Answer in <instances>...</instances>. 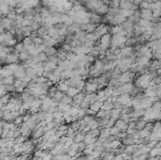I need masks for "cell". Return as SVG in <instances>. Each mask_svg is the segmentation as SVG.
Instances as JSON below:
<instances>
[{
	"label": "cell",
	"instance_id": "cell-1",
	"mask_svg": "<svg viewBox=\"0 0 161 160\" xmlns=\"http://www.w3.org/2000/svg\"><path fill=\"white\" fill-rule=\"evenodd\" d=\"M110 43H111V36L109 33L101 36L99 39V47L102 50H107L110 47Z\"/></svg>",
	"mask_w": 161,
	"mask_h": 160
},
{
	"label": "cell",
	"instance_id": "cell-2",
	"mask_svg": "<svg viewBox=\"0 0 161 160\" xmlns=\"http://www.w3.org/2000/svg\"><path fill=\"white\" fill-rule=\"evenodd\" d=\"M12 75L15 79H22L25 76V70L21 65L17 67V69L12 73Z\"/></svg>",
	"mask_w": 161,
	"mask_h": 160
},
{
	"label": "cell",
	"instance_id": "cell-3",
	"mask_svg": "<svg viewBox=\"0 0 161 160\" xmlns=\"http://www.w3.org/2000/svg\"><path fill=\"white\" fill-rule=\"evenodd\" d=\"M83 91L86 92V93H92V92H96L98 91V86H97V84H94V83H87L85 84V87H84V89Z\"/></svg>",
	"mask_w": 161,
	"mask_h": 160
},
{
	"label": "cell",
	"instance_id": "cell-4",
	"mask_svg": "<svg viewBox=\"0 0 161 160\" xmlns=\"http://www.w3.org/2000/svg\"><path fill=\"white\" fill-rule=\"evenodd\" d=\"M140 19L148 20V21H153V14H152V10L146 9V10H140Z\"/></svg>",
	"mask_w": 161,
	"mask_h": 160
},
{
	"label": "cell",
	"instance_id": "cell-5",
	"mask_svg": "<svg viewBox=\"0 0 161 160\" xmlns=\"http://www.w3.org/2000/svg\"><path fill=\"white\" fill-rule=\"evenodd\" d=\"M42 41H43V44L46 47H54L55 45H57L56 40L52 39L51 37H49L48 35H45L42 37Z\"/></svg>",
	"mask_w": 161,
	"mask_h": 160
},
{
	"label": "cell",
	"instance_id": "cell-6",
	"mask_svg": "<svg viewBox=\"0 0 161 160\" xmlns=\"http://www.w3.org/2000/svg\"><path fill=\"white\" fill-rule=\"evenodd\" d=\"M114 125L117 126L118 128H120V130H121V131H126V129L128 128V124H127V123H125L124 121L121 120V119H118V120H116Z\"/></svg>",
	"mask_w": 161,
	"mask_h": 160
},
{
	"label": "cell",
	"instance_id": "cell-7",
	"mask_svg": "<svg viewBox=\"0 0 161 160\" xmlns=\"http://www.w3.org/2000/svg\"><path fill=\"white\" fill-rule=\"evenodd\" d=\"M103 104L104 103H102V102H100V101H96V102H94V103L91 104L89 106V108L92 109V111H94L95 113H97V112L101 109V106H103Z\"/></svg>",
	"mask_w": 161,
	"mask_h": 160
},
{
	"label": "cell",
	"instance_id": "cell-8",
	"mask_svg": "<svg viewBox=\"0 0 161 160\" xmlns=\"http://www.w3.org/2000/svg\"><path fill=\"white\" fill-rule=\"evenodd\" d=\"M85 136H86V133L84 132H81V131H76L75 132V136L74 138V142H81L85 139Z\"/></svg>",
	"mask_w": 161,
	"mask_h": 160
},
{
	"label": "cell",
	"instance_id": "cell-9",
	"mask_svg": "<svg viewBox=\"0 0 161 160\" xmlns=\"http://www.w3.org/2000/svg\"><path fill=\"white\" fill-rule=\"evenodd\" d=\"M109 136H110V128L103 127L100 129V134L98 137L99 138H107Z\"/></svg>",
	"mask_w": 161,
	"mask_h": 160
},
{
	"label": "cell",
	"instance_id": "cell-10",
	"mask_svg": "<svg viewBox=\"0 0 161 160\" xmlns=\"http://www.w3.org/2000/svg\"><path fill=\"white\" fill-rule=\"evenodd\" d=\"M79 92L80 91H78L76 88H74V87H69L68 89L66 91V92H65V94L67 96H69V97H71V98H73L74 96H75L77 93H79Z\"/></svg>",
	"mask_w": 161,
	"mask_h": 160
},
{
	"label": "cell",
	"instance_id": "cell-11",
	"mask_svg": "<svg viewBox=\"0 0 161 160\" xmlns=\"http://www.w3.org/2000/svg\"><path fill=\"white\" fill-rule=\"evenodd\" d=\"M25 76L29 77L30 79H33L34 77L37 76V72L34 68H31V67L27 68L25 69Z\"/></svg>",
	"mask_w": 161,
	"mask_h": 160
},
{
	"label": "cell",
	"instance_id": "cell-12",
	"mask_svg": "<svg viewBox=\"0 0 161 160\" xmlns=\"http://www.w3.org/2000/svg\"><path fill=\"white\" fill-rule=\"evenodd\" d=\"M138 149V146L137 144H131V145H126L124 147V153H128V155H132V153H134L135 151Z\"/></svg>",
	"mask_w": 161,
	"mask_h": 160
},
{
	"label": "cell",
	"instance_id": "cell-13",
	"mask_svg": "<svg viewBox=\"0 0 161 160\" xmlns=\"http://www.w3.org/2000/svg\"><path fill=\"white\" fill-rule=\"evenodd\" d=\"M33 59H35L36 61L38 62H44L45 60L47 59V56L45 55V53H43V52H41V53H39V54H37L36 56H35L34 57H33Z\"/></svg>",
	"mask_w": 161,
	"mask_h": 160
},
{
	"label": "cell",
	"instance_id": "cell-14",
	"mask_svg": "<svg viewBox=\"0 0 161 160\" xmlns=\"http://www.w3.org/2000/svg\"><path fill=\"white\" fill-rule=\"evenodd\" d=\"M121 116V109L120 108H113L110 110V118L114 119L115 121L118 120Z\"/></svg>",
	"mask_w": 161,
	"mask_h": 160
},
{
	"label": "cell",
	"instance_id": "cell-15",
	"mask_svg": "<svg viewBox=\"0 0 161 160\" xmlns=\"http://www.w3.org/2000/svg\"><path fill=\"white\" fill-rule=\"evenodd\" d=\"M71 108V105H68V104H64V103H60L59 102V105H57V109L61 112H66V111H69V109Z\"/></svg>",
	"mask_w": 161,
	"mask_h": 160
},
{
	"label": "cell",
	"instance_id": "cell-16",
	"mask_svg": "<svg viewBox=\"0 0 161 160\" xmlns=\"http://www.w3.org/2000/svg\"><path fill=\"white\" fill-rule=\"evenodd\" d=\"M121 142L120 139H114V140H112L111 142H109L108 144L107 145L106 148H111V149H117V148H119L121 146Z\"/></svg>",
	"mask_w": 161,
	"mask_h": 160
},
{
	"label": "cell",
	"instance_id": "cell-17",
	"mask_svg": "<svg viewBox=\"0 0 161 160\" xmlns=\"http://www.w3.org/2000/svg\"><path fill=\"white\" fill-rule=\"evenodd\" d=\"M161 155V149L160 148H156L154 147L152 148L150 152H149V157H154L156 155Z\"/></svg>",
	"mask_w": 161,
	"mask_h": 160
},
{
	"label": "cell",
	"instance_id": "cell-18",
	"mask_svg": "<svg viewBox=\"0 0 161 160\" xmlns=\"http://www.w3.org/2000/svg\"><path fill=\"white\" fill-rule=\"evenodd\" d=\"M145 124H146V121H144L142 119H139L136 121V127L135 128H136V130L139 131L145 127Z\"/></svg>",
	"mask_w": 161,
	"mask_h": 160
},
{
	"label": "cell",
	"instance_id": "cell-19",
	"mask_svg": "<svg viewBox=\"0 0 161 160\" xmlns=\"http://www.w3.org/2000/svg\"><path fill=\"white\" fill-rule=\"evenodd\" d=\"M14 77L13 75H10V76H6L2 79V84L3 85H12L13 81H14Z\"/></svg>",
	"mask_w": 161,
	"mask_h": 160
},
{
	"label": "cell",
	"instance_id": "cell-20",
	"mask_svg": "<svg viewBox=\"0 0 161 160\" xmlns=\"http://www.w3.org/2000/svg\"><path fill=\"white\" fill-rule=\"evenodd\" d=\"M18 66H19V64L18 63H10V64H6L5 66H4V68L9 70V71L11 72V73H13L15 70L17 69Z\"/></svg>",
	"mask_w": 161,
	"mask_h": 160
},
{
	"label": "cell",
	"instance_id": "cell-21",
	"mask_svg": "<svg viewBox=\"0 0 161 160\" xmlns=\"http://www.w3.org/2000/svg\"><path fill=\"white\" fill-rule=\"evenodd\" d=\"M121 25H113L112 27L109 28V34H118L121 31Z\"/></svg>",
	"mask_w": 161,
	"mask_h": 160
},
{
	"label": "cell",
	"instance_id": "cell-22",
	"mask_svg": "<svg viewBox=\"0 0 161 160\" xmlns=\"http://www.w3.org/2000/svg\"><path fill=\"white\" fill-rule=\"evenodd\" d=\"M150 131L146 130L145 128L143 129H141V130L139 131V138H148L149 135H150Z\"/></svg>",
	"mask_w": 161,
	"mask_h": 160
},
{
	"label": "cell",
	"instance_id": "cell-23",
	"mask_svg": "<svg viewBox=\"0 0 161 160\" xmlns=\"http://www.w3.org/2000/svg\"><path fill=\"white\" fill-rule=\"evenodd\" d=\"M64 92H62V91H57L56 92H55L54 94V97H53L52 99H54V100H56V101L60 102V100H61V98L63 97V95H64Z\"/></svg>",
	"mask_w": 161,
	"mask_h": 160
},
{
	"label": "cell",
	"instance_id": "cell-24",
	"mask_svg": "<svg viewBox=\"0 0 161 160\" xmlns=\"http://www.w3.org/2000/svg\"><path fill=\"white\" fill-rule=\"evenodd\" d=\"M60 103H64V104H68V105H71L72 104V98L67 96L66 94H64L63 97L61 98V100L60 101Z\"/></svg>",
	"mask_w": 161,
	"mask_h": 160
},
{
	"label": "cell",
	"instance_id": "cell-25",
	"mask_svg": "<svg viewBox=\"0 0 161 160\" xmlns=\"http://www.w3.org/2000/svg\"><path fill=\"white\" fill-rule=\"evenodd\" d=\"M14 49L15 51H17L18 53H20V52L22 51H25V46H24V44H23V42H18V43H16L14 46Z\"/></svg>",
	"mask_w": 161,
	"mask_h": 160
},
{
	"label": "cell",
	"instance_id": "cell-26",
	"mask_svg": "<svg viewBox=\"0 0 161 160\" xmlns=\"http://www.w3.org/2000/svg\"><path fill=\"white\" fill-rule=\"evenodd\" d=\"M97 140V138H91V137H85V139L83 141L85 142L86 145L88 144H92V143H94Z\"/></svg>",
	"mask_w": 161,
	"mask_h": 160
},
{
	"label": "cell",
	"instance_id": "cell-27",
	"mask_svg": "<svg viewBox=\"0 0 161 160\" xmlns=\"http://www.w3.org/2000/svg\"><path fill=\"white\" fill-rule=\"evenodd\" d=\"M120 132H121L120 128H118L115 125L110 128V136H115V137H116V136L118 135V133H120Z\"/></svg>",
	"mask_w": 161,
	"mask_h": 160
},
{
	"label": "cell",
	"instance_id": "cell-28",
	"mask_svg": "<svg viewBox=\"0 0 161 160\" xmlns=\"http://www.w3.org/2000/svg\"><path fill=\"white\" fill-rule=\"evenodd\" d=\"M78 110H79L78 107H74V106H71V108L69 109V113L71 114V116H77Z\"/></svg>",
	"mask_w": 161,
	"mask_h": 160
},
{
	"label": "cell",
	"instance_id": "cell-29",
	"mask_svg": "<svg viewBox=\"0 0 161 160\" xmlns=\"http://www.w3.org/2000/svg\"><path fill=\"white\" fill-rule=\"evenodd\" d=\"M61 117H63V112H61V111H60V110L55 111L54 113H53V118H54V120L60 119Z\"/></svg>",
	"mask_w": 161,
	"mask_h": 160
},
{
	"label": "cell",
	"instance_id": "cell-30",
	"mask_svg": "<svg viewBox=\"0 0 161 160\" xmlns=\"http://www.w3.org/2000/svg\"><path fill=\"white\" fill-rule=\"evenodd\" d=\"M115 121H115L114 119L109 118V119H108V121H107V124L105 125V127H106V128H111L112 126H114Z\"/></svg>",
	"mask_w": 161,
	"mask_h": 160
},
{
	"label": "cell",
	"instance_id": "cell-31",
	"mask_svg": "<svg viewBox=\"0 0 161 160\" xmlns=\"http://www.w3.org/2000/svg\"><path fill=\"white\" fill-rule=\"evenodd\" d=\"M52 157H53V155L50 152L47 151L46 153H45V155L41 158V160H52Z\"/></svg>",
	"mask_w": 161,
	"mask_h": 160
},
{
	"label": "cell",
	"instance_id": "cell-32",
	"mask_svg": "<svg viewBox=\"0 0 161 160\" xmlns=\"http://www.w3.org/2000/svg\"><path fill=\"white\" fill-rule=\"evenodd\" d=\"M32 24V21L29 19H27V18H24L22 21V25L23 27H30Z\"/></svg>",
	"mask_w": 161,
	"mask_h": 160
},
{
	"label": "cell",
	"instance_id": "cell-33",
	"mask_svg": "<svg viewBox=\"0 0 161 160\" xmlns=\"http://www.w3.org/2000/svg\"><path fill=\"white\" fill-rule=\"evenodd\" d=\"M85 115H86V109L79 108V110H78V114H77V118H78V120L83 119V117H84Z\"/></svg>",
	"mask_w": 161,
	"mask_h": 160
},
{
	"label": "cell",
	"instance_id": "cell-34",
	"mask_svg": "<svg viewBox=\"0 0 161 160\" xmlns=\"http://www.w3.org/2000/svg\"><path fill=\"white\" fill-rule=\"evenodd\" d=\"M127 136V133L125 132V131H121L120 133H118V135L116 136V138L117 139H123V138H124L125 137Z\"/></svg>",
	"mask_w": 161,
	"mask_h": 160
},
{
	"label": "cell",
	"instance_id": "cell-35",
	"mask_svg": "<svg viewBox=\"0 0 161 160\" xmlns=\"http://www.w3.org/2000/svg\"><path fill=\"white\" fill-rule=\"evenodd\" d=\"M22 123H23V117L22 116H19V117H17L16 119L13 120V123H14L15 125H20Z\"/></svg>",
	"mask_w": 161,
	"mask_h": 160
},
{
	"label": "cell",
	"instance_id": "cell-36",
	"mask_svg": "<svg viewBox=\"0 0 161 160\" xmlns=\"http://www.w3.org/2000/svg\"><path fill=\"white\" fill-rule=\"evenodd\" d=\"M85 149H86V144H85L84 141L78 142V152H83Z\"/></svg>",
	"mask_w": 161,
	"mask_h": 160
},
{
	"label": "cell",
	"instance_id": "cell-37",
	"mask_svg": "<svg viewBox=\"0 0 161 160\" xmlns=\"http://www.w3.org/2000/svg\"><path fill=\"white\" fill-rule=\"evenodd\" d=\"M68 127H69V125H68V124H65V123H62V124H60V125L59 126V128H57V130L63 131V132H65V131H67Z\"/></svg>",
	"mask_w": 161,
	"mask_h": 160
},
{
	"label": "cell",
	"instance_id": "cell-38",
	"mask_svg": "<svg viewBox=\"0 0 161 160\" xmlns=\"http://www.w3.org/2000/svg\"><path fill=\"white\" fill-rule=\"evenodd\" d=\"M121 156H123V159L124 160H132V155H128V153H121Z\"/></svg>",
	"mask_w": 161,
	"mask_h": 160
},
{
	"label": "cell",
	"instance_id": "cell-39",
	"mask_svg": "<svg viewBox=\"0 0 161 160\" xmlns=\"http://www.w3.org/2000/svg\"><path fill=\"white\" fill-rule=\"evenodd\" d=\"M70 150L76 151V152H78V143L74 142V143H73L72 145H71V147H70Z\"/></svg>",
	"mask_w": 161,
	"mask_h": 160
},
{
	"label": "cell",
	"instance_id": "cell-40",
	"mask_svg": "<svg viewBox=\"0 0 161 160\" xmlns=\"http://www.w3.org/2000/svg\"><path fill=\"white\" fill-rule=\"evenodd\" d=\"M68 139V137H66V136H63V137H61V138H60V140H59V142L61 143V144H64L65 142H66V140Z\"/></svg>",
	"mask_w": 161,
	"mask_h": 160
},
{
	"label": "cell",
	"instance_id": "cell-41",
	"mask_svg": "<svg viewBox=\"0 0 161 160\" xmlns=\"http://www.w3.org/2000/svg\"><path fill=\"white\" fill-rule=\"evenodd\" d=\"M85 160H96L92 155H85Z\"/></svg>",
	"mask_w": 161,
	"mask_h": 160
},
{
	"label": "cell",
	"instance_id": "cell-42",
	"mask_svg": "<svg viewBox=\"0 0 161 160\" xmlns=\"http://www.w3.org/2000/svg\"><path fill=\"white\" fill-rule=\"evenodd\" d=\"M1 68H2V64L0 63V69H1Z\"/></svg>",
	"mask_w": 161,
	"mask_h": 160
}]
</instances>
